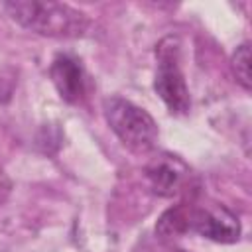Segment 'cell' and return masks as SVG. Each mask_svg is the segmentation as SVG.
<instances>
[{
  "instance_id": "cell-1",
  "label": "cell",
  "mask_w": 252,
  "mask_h": 252,
  "mask_svg": "<svg viewBox=\"0 0 252 252\" xmlns=\"http://www.w3.org/2000/svg\"><path fill=\"white\" fill-rule=\"evenodd\" d=\"M6 14L24 30L47 37H79L91 20L83 10L49 0H12L4 2Z\"/></svg>"
},
{
  "instance_id": "cell-2",
  "label": "cell",
  "mask_w": 252,
  "mask_h": 252,
  "mask_svg": "<svg viewBox=\"0 0 252 252\" xmlns=\"http://www.w3.org/2000/svg\"><path fill=\"white\" fill-rule=\"evenodd\" d=\"M104 118L118 140L134 154H148L156 148L159 130L150 112L122 96H108L102 102Z\"/></svg>"
},
{
  "instance_id": "cell-3",
  "label": "cell",
  "mask_w": 252,
  "mask_h": 252,
  "mask_svg": "<svg viewBox=\"0 0 252 252\" xmlns=\"http://www.w3.org/2000/svg\"><path fill=\"white\" fill-rule=\"evenodd\" d=\"M179 51H181V43L177 35H165L156 45L158 67H156L154 89L158 96L163 100V104L169 108V112L187 114L191 108V96L181 71Z\"/></svg>"
},
{
  "instance_id": "cell-4",
  "label": "cell",
  "mask_w": 252,
  "mask_h": 252,
  "mask_svg": "<svg viewBox=\"0 0 252 252\" xmlns=\"http://www.w3.org/2000/svg\"><path fill=\"white\" fill-rule=\"evenodd\" d=\"M189 232H197L203 238L219 244H232L240 238V220L222 205H191Z\"/></svg>"
},
{
  "instance_id": "cell-5",
  "label": "cell",
  "mask_w": 252,
  "mask_h": 252,
  "mask_svg": "<svg viewBox=\"0 0 252 252\" xmlns=\"http://www.w3.org/2000/svg\"><path fill=\"white\" fill-rule=\"evenodd\" d=\"M187 173H189L187 165L179 158L169 156V154L156 156L144 169V175H146V181L152 193L159 197L177 195L185 183Z\"/></svg>"
},
{
  "instance_id": "cell-6",
  "label": "cell",
  "mask_w": 252,
  "mask_h": 252,
  "mask_svg": "<svg viewBox=\"0 0 252 252\" xmlns=\"http://www.w3.org/2000/svg\"><path fill=\"white\" fill-rule=\"evenodd\" d=\"M49 77L65 102L77 104L87 93V77L81 61L73 55H57L49 67Z\"/></svg>"
},
{
  "instance_id": "cell-7",
  "label": "cell",
  "mask_w": 252,
  "mask_h": 252,
  "mask_svg": "<svg viewBox=\"0 0 252 252\" xmlns=\"http://www.w3.org/2000/svg\"><path fill=\"white\" fill-rule=\"evenodd\" d=\"M189 209L191 205H185V203L167 209L156 222V234L167 240V238H175L189 232Z\"/></svg>"
},
{
  "instance_id": "cell-8",
  "label": "cell",
  "mask_w": 252,
  "mask_h": 252,
  "mask_svg": "<svg viewBox=\"0 0 252 252\" xmlns=\"http://www.w3.org/2000/svg\"><path fill=\"white\" fill-rule=\"evenodd\" d=\"M230 67H232L236 81L242 85V89L250 91V43L248 41L240 43L234 49L230 57Z\"/></svg>"
},
{
  "instance_id": "cell-9",
  "label": "cell",
  "mask_w": 252,
  "mask_h": 252,
  "mask_svg": "<svg viewBox=\"0 0 252 252\" xmlns=\"http://www.w3.org/2000/svg\"><path fill=\"white\" fill-rule=\"evenodd\" d=\"M165 252H187V250H181V248H167Z\"/></svg>"
}]
</instances>
